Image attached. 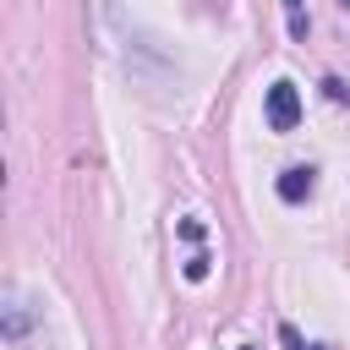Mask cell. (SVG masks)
<instances>
[{"label":"cell","mask_w":350,"mask_h":350,"mask_svg":"<svg viewBox=\"0 0 350 350\" xmlns=\"http://www.w3.org/2000/svg\"><path fill=\"white\" fill-rule=\"evenodd\" d=\"M202 235H208V230H202V219H180V241H191V246H197Z\"/></svg>","instance_id":"ba28073f"},{"label":"cell","mask_w":350,"mask_h":350,"mask_svg":"<svg viewBox=\"0 0 350 350\" xmlns=\"http://www.w3.org/2000/svg\"><path fill=\"white\" fill-rule=\"evenodd\" d=\"M339 5H345V11H350V0H339Z\"/></svg>","instance_id":"9c48e42d"},{"label":"cell","mask_w":350,"mask_h":350,"mask_svg":"<svg viewBox=\"0 0 350 350\" xmlns=\"http://www.w3.org/2000/svg\"><path fill=\"white\" fill-rule=\"evenodd\" d=\"M323 93H328V98H334V104H345V98H350V88H345V82H339V77H323Z\"/></svg>","instance_id":"52a82bcc"},{"label":"cell","mask_w":350,"mask_h":350,"mask_svg":"<svg viewBox=\"0 0 350 350\" xmlns=\"http://www.w3.org/2000/svg\"><path fill=\"white\" fill-rule=\"evenodd\" d=\"M312 186H317V170H312V164H290V170L279 175V197H284V202H306Z\"/></svg>","instance_id":"7a4b0ae2"},{"label":"cell","mask_w":350,"mask_h":350,"mask_svg":"<svg viewBox=\"0 0 350 350\" xmlns=\"http://www.w3.org/2000/svg\"><path fill=\"white\" fill-rule=\"evenodd\" d=\"M241 350H257V345H241Z\"/></svg>","instance_id":"30bf717a"},{"label":"cell","mask_w":350,"mask_h":350,"mask_svg":"<svg viewBox=\"0 0 350 350\" xmlns=\"http://www.w3.org/2000/svg\"><path fill=\"white\" fill-rule=\"evenodd\" d=\"M279 5H284V27H290V38H295V44H306V33H312L306 0H279Z\"/></svg>","instance_id":"277c9868"},{"label":"cell","mask_w":350,"mask_h":350,"mask_svg":"<svg viewBox=\"0 0 350 350\" xmlns=\"http://www.w3.org/2000/svg\"><path fill=\"white\" fill-rule=\"evenodd\" d=\"M262 115H268V126L273 131H295V120H301V93H295V82H273L268 88V98H262Z\"/></svg>","instance_id":"6da1fadb"},{"label":"cell","mask_w":350,"mask_h":350,"mask_svg":"<svg viewBox=\"0 0 350 350\" xmlns=\"http://www.w3.org/2000/svg\"><path fill=\"white\" fill-rule=\"evenodd\" d=\"M279 339H284V350H323V345H306V339H301L290 323H279Z\"/></svg>","instance_id":"8992f818"},{"label":"cell","mask_w":350,"mask_h":350,"mask_svg":"<svg viewBox=\"0 0 350 350\" xmlns=\"http://www.w3.org/2000/svg\"><path fill=\"white\" fill-rule=\"evenodd\" d=\"M180 273H186V279H191V284H202V279H208V257H202V252H191V257H186V268H180Z\"/></svg>","instance_id":"5b68a950"},{"label":"cell","mask_w":350,"mask_h":350,"mask_svg":"<svg viewBox=\"0 0 350 350\" xmlns=\"http://www.w3.org/2000/svg\"><path fill=\"white\" fill-rule=\"evenodd\" d=\"M27 328H33V312H27V301H22V295H11V306H5V339H11V345H22V339H27Z\"/></svg>","instance_id":"3957f363"}]
</instances>
